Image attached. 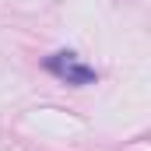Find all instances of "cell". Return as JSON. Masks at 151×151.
Wrapping results in <instances>:
<instances>
[{
  "mask_svg": "<svg viewBox=\"0 0 151 151\" xmlns=\"http://www.w3.org/2000/svg\"><path fill=\"white\" fill-rule=\"evenodd\" d=\"M46 70L49 74H56L60 81H67V84H95V67H84L81 60H77L74 53H53L49 60H46Z\"/></svg>",
  "mask_w": 151,
  "mask_h": 151,
  "instance_id": "1",
  "label": "cell"
}]
</instances>
